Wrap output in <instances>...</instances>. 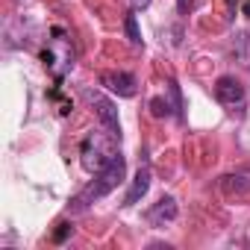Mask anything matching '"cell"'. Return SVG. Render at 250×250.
Listing matches in <instances>:
<instances>
[{"label": "cell", "instance_id": "cell-1", "mask_svg": "<svg viewBox=\"0 0 250 250\" xmlns=\"http://www.w3.org/2000/svg\"><path fill=\"white\" fill-rule=\"evenodd\" d=\"M118 136H112L109 130L103 133V130H94V133H88L85 139H83V147H80V162H83V168L88 171V174H97V171H103L121 150H118Z\"/></svg>", "mask_w": 250, "mask_h": 250}, {"label": "cell", "instance_id": "cell-2", "mask_svg": "<svg viewBox=\"0 0 250 250\" xmlns=\"http://www.w3.org/2000/svg\"><path fill=\"white\" fill-rule=\"evenodd\" d=\"M124 174H127V159H124L121 153L103 168V171H97L94 174V180L74 197V209H85V206H91L94 200H100V197H106L112 188H118L121 186V180H124Z\"/></svg>", "mask_w": 250, "mask_h": 250}, {"label": "cell", "instance_id": "cell-3", "mask_svg": "<svg viewBox=\"0 0 250 250\" xmlns=\"http://www.w3.org/2000/svg\"><path fill=\"white\" fill-rule=\"evenodd\" d=\"M44 62H47V68H50L59 80L74 68V47H71V42L65 39L62 30H53V39H50V44H47V50H44Z\"/></svg>", "mask_w": 250, "mask_h": 250}, {"label": "cell", "instance_id": "cell-4", "mask_svg": "<svg viewBox=\"0 0 250 250\" xmlns=\"http://www.w3.org/2000/svg\"><path fill=\"white\" fill-rule=\"evenodd\" d=\"M83 100L94 109L97 121L103 124V130H109L112 136L121 139V121H118V109H115V103H112L103 91H97V88H83Z\"/></svg>", "mask_w": 250, "mask_h": 250}, {"label": "cell", "instance_id": "cell-5", "mask_svg": "<svg viewBox=\"0 0 250 250\" xmlns=\"http://www.w3.org/2000/svg\"><path fill=\"white\" fill-rule=\"evenodd\" d=\"M100 85H106L118 97H133L136 94V77L127 74V71H103L100 74Z\"/></svg>", "mask_w": 250, "mask_h": 250}, {"label": "cell", "instance_id": "cell-6", "mask_svg": "<svg viewBox=\"0 0 250 250\" xmlns=\"http://www.w3.org/2000/svg\"><path fill=\"white\" fill-rule=\"evenodd\" d=\"M215 97L224 106H241L244 103V85L235 77H221L215 83Z\"/></svg>", "mask_w": 250, "mask_h": 250}, {"label": "cell", "instance_id": "cell-7", "mask_svg": "<svg viewBox=\"0 0 250 250\" xmlns=\"http://www.w3.org/2000/svg\"><path fill=\"white\" fill-rule=\"evenodd\" d=\"M174 218H177V200H174L171 194L159 197V200L147 209V221H150L153 227H165V224H171Z\"/></svg>", "mask_w": 250, "mask_h": 250}, {"label": "cell", "instance_id": "cell-8", "mask_svg": "<svg viewBox=\"0 0 250 250\" xmlns=\"http://www.w3.org/2000/svg\"><path fill=\"white\" fill-rule=\"evenodd\" d=\"M150 168L145 165V168H139L136 171V177H133V186H130V191H127V197H124V206H136L145 194H147V188H150Z\"/></svg>", "mask_w": 250, "mask_h": 250}, {"label": "cell", "instance_id": "cell-9", "mask_svg": "<svg viewBox=\"0 0 250 250\" xmlns=\"http://www.w3.org/2000/svg\"><path fill=\"white\" fill-rule=\"evenodd\" d=\"M221 186H224V191H229V194H244V191H250V171L227 174Z\"/></svg>", "mask_w": 250, "mask_h": 250}, {"label": "cell", "instance_id": "cell-10", "mask_svg": "<svg viewBox=\"0 0 250 250\" xmlns=\"http://www.w3.org/2000/svg\"><path fill=\"white\" fill-rule=\"evenodd\" d=\"M235 59L250 71V30H244V33H238V39H235Z\"/></svg>", "mask_w": 250, "mask_h": 250}, {"label": "cell", "instance_id": "cell-11", "mask_svg": "<svg viewBox=\"0 0 250 250\" xmlns=\"http://www.w3.org/2000/svg\"><path fill=\"white\" fill-rule=\"evenodd\" d=\"M124 33H127V39H130V44H133V47H142V44H145L136 12H127V18H124Z\"/></svg>", "mask_w": 250, "mask_h": 250}, {"label": "cell", "instance_id": "cell-12", "mask_svg": "<svg viewBox=\"0 0 250 250\" xmlns=\"http://www.w3.org/2000/svg\"><path fill=\"white\" fill-rule=\"evenodd\" d=\"M150 109H153V115H156V118H168V115H177V106H171L165 97H153V100H150Z\"/></svg>", "mask_w": 250, "mask_h": 250}, {"label": "cell", "instance_id": "cell-13", "mask_svg": "<svg viewBox=\"0 0 250 250\" xmlns=\"http://www.w3.org/2000/svg\"><path fill=\"white\" fill-rule=\"evenodd\" d=\"M68 235H71V224H59V229H56V235H53V241H56V244H62V241H65Z\"/></svg>", "mask_w": 250, "mask_h": 250}, {"label": "cell", "instance_id": "cell-14", "mask_svg": "<svg viewBox=\"0 0 250 250\" xmlns=\"http://www.w3.org/2000/svg\"><path fill=\"white\" fill-rule=\"evenodd\" d=\"M191 6H194V0H177V9L180 12H188Z\"/></svg>", "mask_w": 250, "mask_h": 250}, {"label": "cell", "instance_id": "cell-15", "mask_svg": "<svg viewBox=\"0 0 250 250\" xmlns=\"http://www.w3.org/2000/svg\"><path fill=\"white\" fill-rule=\"evenodd\" d=\"M130 3H133V9H147L150 0H130Z\"/></svg>", "mask_w": 250, "mask_h": 250}]
</instances>
